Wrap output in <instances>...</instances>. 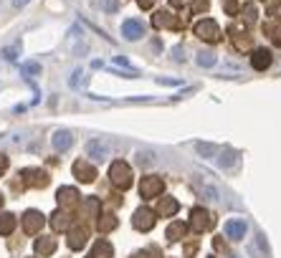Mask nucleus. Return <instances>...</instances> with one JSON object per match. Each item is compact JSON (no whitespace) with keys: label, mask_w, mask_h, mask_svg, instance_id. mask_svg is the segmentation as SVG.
I'll return each mask as SVG.
<instances>
[{"label":"nucleus","mask_w":281,"mask_h":258,"mask_svg":"<svg viewBox=\"0 0 281 258\" xmlns=\"http://www.w3.org/2000/svg\"><path fill=\"white\" fill-rule=\"evenodd\" d=\"M122 36H124L127 41H137V38H142V36H144L142 20H135V18L124 20V23H122Z\"/></svg>","instance_id":"1"},{"label":"nucleus","mask_w":281,"mask_h":258,"mask_svg":"<svg viewBox=\"0 0 281 258\" xmlns=\"http://www.w3.org/2000/svg\"><path fill=\"white\" fill-rule=\"evenodd\" d=\"M246 230H248V225H246V220H241V218H233V220L225 223V236L233 238V241H241V238L246 236Z\"/></svg>","instance_id":"2"},{"label":"nucleus","mask_w":281,"mask_h":258,"mask_svg":"<svg viewBox=\"0 0 281 258\" xmlns=\"http://www.w3.org/2000/svg\"><path fill=\"white\" fill-rule=\"evenodd\" d=\"M86 154L94 157V160H104V157L109 154V147H107L104 142H99V139H89V142H86Z\"/></svg>","instance_id":"3"},{"label":"nucleus","mask_w":281,"mask_h":258,"mask_svg":"<svg viewBox=\"0 0 281 258\" xmlns=\"http://www.w3.org/2000/svg\"><path fill=\"white\" fill-rule=\"evenodd\" d=\"M71 144H73V137H71L66 129H64V132H56V134H54V147H56L59 152H66Z\"/></svg>","instance_id":"4"},{"label":"nucleus","mask_w":281,"mask_h":258,"mask_svg":"<svg viewBox=\"0 0 281 258\" xmlns=\"http://www.w3.org/2000/svg\"><path fill=\"white\" fill-rule=\"evenodd\" d=\"M195 61H198V66H206V68H211V66H215V64H218V59L213 56L211 51H200Z\"/></svg>","instance_id":"5"},{"label":"nucleus","mask_w":281,"mask_h":258,"mask_svg":"<svg viewBox=\"0 0 281 258\" xmlns=\"http://www.w3.org/2000/svg\"><path fill=\"white\" fill-rule=\"evenodd\" d=\"M233 162H236V152H233V149H225V152H223V154L218 157V165H220L223 170H228V167H231Z\"/></svg>","instance_id":"6"},{"label":"nucleus","mask_w":281,"mask_h":258,"mask_svg":"<svg viewBox=\"0 0 281 258\" xmlns=\"http://www.w3.org/2000/svg\"><path fill=\"white\" fill-rule=\"evenodd\" d=\"M195 149H198V154H203V157H213V154L218 152V147H215V144H208V142H195Z\"/></svg>","instance_id":"7"},{"label":"nucleus","mask_w":281,"mask_h":258,"mask_svg":"<svg viewBox=\"0 0 281 258\" xmlns=\"http://www.w3.org/2000/svg\"><path fill=\"white\" fill-rule=\"evenodd\" d=\"M269 61H271V59H269V51H256V61H253L256 68H266Z\"/></svg>","instance_id":"8"},{"label":"nucleus","mask_w":281,"mask_h":258,"mask_svg":"<svg viewBox=\"0 0 281 258\" xmlns=\"http://www.w3.org/2000/svg\"><path fill=\"white\" fill-rule=\"evenodd\" d=\"M23 73H41V64H20Z\"/></svg>","instance_id":"9"},{"label":"nucleus","mask_w":281,"mask_h":258,"mask_svg":"<svg viewBox=\"0 0 281 258\" xmlns=\"http://www.w3.org/2000/svg\"><path fill=\"white\" fill-rule=\"evenodd\" d=\"M79 76H84V73H81V68H76V71L71 73V79H69V86H71V89H79Z\"/></svg>","instance_id":"10"},{"label":"nucleus","mask_w":281,"mask_h":258,"mask_svg":"<svg viewBox=\"0 0 281 258\" xmlns=\"http://www.w3.org/2000/svg\"><path fill=\"white\" fill-rule=\"evenodd\" d=\"M157 84H160V86H180L177 79H157Z\"/></svg>","instance_id":"11"},{"label":"nucleus","mask_w":281,"mask_h":258,"mask_svg":"<svg viewBox=\"0 0 281 258\" xmlns=\"http://www.w3.org/2000/svg\"><path fill=\"white\" fill-rule=\"evenodd\" d=\"M114 64H117V66H124V68H130V71H137V68H132V64H130L124 56H117V59H114Z\"/></svg>","instance_id":"12"},{"label":"nucleus","mask_w":281,"mask_h":258,"mask_svg":"<svg viewBox=\"0 0 281 258\" xmlns=\"http://www.w3.org/2000/svg\"><path fill=\"white\" fill-rule=\"evenodd\" d=\"M3 56H5L8 61H15V59H18V51H15V48H5V51H3Z\"/></svg>","instance_id":"13"},{"label":"nucleus","mask_w":281,"mask_h":258,"mask_svg":"<svg viewBox=\"0 0 281 258\" xmlns=\"http://www.w3.org/2000/svg\"><path fill=\"white\" fill-rule=\"evenodd\" d=\"M28 3H31V0H13V8H15V10H20V8H25Z\"/></svg>","instance_id":"14"}]
</instances>
